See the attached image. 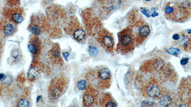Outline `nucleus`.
I'll use <instances>...</instances> for the list:
<instances>
[{
	"label": "nucleus",
	"mask_w": 191,
	"mask_h": 107,
	"mask_svg": "<svg viewBox=\"0 0 191 107\" xmlns=\"http://www.w3.org/2000/svg\"><path fill=\"white\" fill-rule=\"evenodd\" d=\"M73 35L75 39L78 42L83 41L86 37V32L81 28H77L73 32Z\"/></svg>",
	"instance_id": "nucleus-15"
},
{
	"label": "nucleus",
	"mask_w": 191,
	"mask_h": 107,
	"mask_svg": "<svg viewBox=\"0 0 191 107\" xmlns=\"http://www.w3.org/2000/svg\"><path fill=\"white\" fill-rule=\"evenodd\" d=\"M38 74V72L36 68H31L28 73V79L31 80H34L37 78Z\"/></svg>",
	"instance_id": "nucleus-20"
},
{
	"label": "nucleus",
	"mask_w": 191,
	"mask_h": 107,
	"mask_svg": "<svg viewBox=\"0 0 191 107\" xmlns=\"http://www.w3.org/2000/svg\"><path fill=\"white\" fill-rule=\"evenodd\" d=\"M90 81L95 87L100 90H105L110 88L111 82L112 75L107 68H98L92 72Z\"/></svg>",
	"instance_id": "nucleus-2"
},
{
	"label": "nucleus",
	"mask_w": 191,
	"mask_h": 107,
	"mask_svg": "<svg viewBox=\"0 0 191 107\" xmlns=\"http://www.w3.org/2000/svg\"><path fill=\"white\" fill-rule=\"evenodd\" d=\"M97 40L100 45L107 52L112 54L114 51V38L112 34L106 29H103L99 32Z\"/></svg>",
	"instance_id": "nucleus-5"
},
{
	"label": "nucleus",
	"mask_w": 191,
	"mask_h": 107,
	"mask_svg": "<svg viewBox=\"0 0 191 107\" xmlns=\"http://www.w3.org/2000/svg\"><path fill=\"white\" fill-rule=\"evenodd\" d=\"M14 31V24L11 23L7 24L3 28V33L6 36L11 35Z\"/></svg>",
	"instance_id": "nucleus-17"
},
{
	"label": "nucleus",
	"mask_w": 191,
	"mask_h": 107,
	"mask_svg": "<svg viewBox=\"0 0 191 107\" xmlns=\"http://www.w3.org/2000/svg\"><path fill=\"white\" fill-rule=\"evenodd\" d=\"M164 13L168 20L175 22H183L190 17V9L181 6L177 2L175 5L166 6Z\"/></svg>",
	"instance_id": "nucleus-3"
},
{
	"label": "nucleus",
	"mask_w": 191,
	"mask_h": 107,
	"mask_svg": "<svg viewBox=\"0 0 191 107\" xmlns=\"http://www.w3.org/2000/svg\"><path fill=\"white\" fill-rule=\"evenodd\" d=\"M6 79V76L3 73H0V81H3Z\"/></svg>",
	"instance_id": "nucleus-31"
},
{
	"label": "nucleus",
	"mask_w": 191,
	"mask_h": 107,
	"mask_svg": "<svg viewBox=\"0 0 191 107\" xmlns=\"http://www.w3.org/2000/svg\"><path fill=\"white\" fill-rule=\"evenodd\" d=\"M87 82L86 80L84 79H80L77 82L76 84V87L77 89H79L80 90L83 91L84 90H86L87 88Z\"/></svg>",
	"instance_id": "nucleus-22"
},
{
	"label": "nucleus",
	"mask_w": 191,
	"mask_h": 107,
	"mask_svg": "<svg viewBox=\"0 0 191 107\" xmlns=\"http://www.w3.org/2000/svg\"><path fill=\"white\" fill-rule=\"evenodd\" d=\"M83 97V105L85 107L97 106L99 93L94 87L88 86L86 88Z\"/></svg>",
	"instance_id": "nucleus-8"
},
{
	"label": "nucleus",
	"mask_w": 191,
	"mask_h": 107,
	"mask_svg": "<svg viewBox=\"0 0 191 107\" xmlns=\"http://www.w3.org/2000/svg\"><path fill=\"white\" fill-rule=\"evenodd\" d=\"M146 2H150L152 1V0H144Z\"/></svg>",
	"instance_id": "nucleus-35"
},
{
	"label": "nucleus",
	"mask_w": 191,
	"mask_h": 107,
	"mask_svg": "<svg viewBox=\"0 0 191 107\" xmlns=\"http://www.w3.org/2000/svg\"><path fill=\"white\" fill-rule=\"evenodd\" d=\"M158 15V13H156L155 12H154L153 13V14H151V16H152V17H156V16H157Z\"/></svg>",
	"instance_id": "nucleus-33"
},
{
	"label": "nucleus",
	"mask_w": 191,
	"mask_h": 107,
	"mask_svg": "<svg viewBox=\"0 0 191 107\" xmlns=\"http://www.w3.org/2000/svg\"><path fill=\"white\" fill-rule=\"evenodd\" d=\"M189 59L188 58H183L181 60L180 63L181 65H185L187 64L189 61Z\"/></svg>",
	"instance_id": "nucleus-29"
},
{
	"label": "nucleus",
	"mask_w": 191,
	"mask_h": 107,
	"mask_svg": "<svg viewBox=\"0 0 191 107\" xmlns=\"http://www.w3.org/2000/svg\"><path fill=\"white\" fill-rule=\"evenodd\" d=\"M135 26L136 28V31L135 33H134V37L136 45L138 46L142 44L149 36L150 33V28L148 24L142 20H139L136 23Z\"/></svg>",
	"instance_id": "nucleus-7"
},
{
	"label": "nucleus",
	"mask_w": 191,
	"mask_h": 107,
	"mask_svg": "<svg viewBox=\"0 0 191 107\" xmlns=\"http://www.w3.org/2000/svg\"><path fill=\"white\" fill-rule=\"evenodd\" d=\"M11 55L14 59L18 58L19 56V52L16 49L12 50L11 51Z\"/></svg>",
	"instance_id": "nucleus-27"
},
{
	"label": "nucleus",
	"mask_w": 191,
	"mask_h": 107,
	"mask_svg": "<svg viewBox=\"0 0 191 107\" xmlns=\"http://www.w3.org/2000/svg\"><path fill=\"white\" fill-rule=\"evenodd\" d=\"M165 65V63L161 59H154L148 61L141 67V71L151 72L154 71H162Z\"/></svg>",
	"instance_id": "nucleus-10"
},
{
	"label": "nucleus",
	"mask_w": 191,
	"mask_h": 107,
	"mask_svg": "<svg viewBox=\"0 0 191 107\" xmlns=\"http://www.w3.org/2000/svg\"><path fill=\"white\" fill-rule=\"evenodd\" d=\"M19 1H20V0H19Z\"/></svg>",
	"instance_id": "nucleus-36"
},
{
	"label": "nucleus",
	"mask_w": 191,
	"mask_h": 107,
	"mask_svg": "<svg viewBox=\"0 0 191 107\" xmlns=\"http://www.w3.org/2000/svg\"><path fill=\"white\" fill-rule=\"evenodd\" d=\"M163 74L165 77L171 81L177 80V75L176 72L174 71L173 68L171 65L166 64L164 65V67L162 68Z\"/></svg>",
	"instance_id": "nucleus-14"
},
{
	"label": "nucleus",
	"mask_w": 191,
	"mask_h": 107,
	"mask_svg": "<svg viewBox=\"0 0 191 107\" xmlns=\"http://www.w3.org/2000/svg\"><path fill=\"white\" fill-rule=\"evenodd\" d=\"M28 49L29 52L33 55L37 54L38 53L39 50V46L38 43L35 41L30 42L28 45Z\"/></svg>",
	"instance_id": "nucleus-16"
},
{
	"label": "nucleus",
	"mask_w": 191,
	"mask_h": 107,
	"mask_svg": "<svg viewBox=\"0 0 191 107\" xmlns=\"http://www.w3.org/2000/svg\"><path fill=\"white\" fill-rule=\"evenodd\" d=\"M16 106L19 107H30V102L27 99L25 98H21L17 103Z\"/></svg>",
	"instance_id": "nucleus-21"
},
{
	"label": "nucleus",
	"mask_w": 191,
	"mask_h": 107,
	"mask_svg": "<svg viewBox=\"0 0 191 107\" xmlns=\"http://www.w3.org/2000/svg\"><path fill=\"white\" fill-rule=\"evenodd\" d=\"M42 97V96H39L37 97V103H38L39 101H40V99H41V98Z\"/></svg>",
	"instance_id": "nucleus-34"
},
{
	"label": "nucleus",
	"mask_w": 191,
	"mask_h": 107,
	"mask_svg": "<svg viewBox=\"0 0 191 107\" xmlns=\"http://www.w3.org/2000/svg\"><path fill=\"white\" fill-rule=\"evenodd\" d=\"M88 51L92 56L96 57L99 54V50L96 46L94 45H90L88 47Z\"/></svg>",
	"instance_id": "nucleus-23"
},
{
	"label": "nucleus",
	"mask_w": 191,
	"mask_h": 107,
	"mask_svg": "<svg viewBox=\"0 0 191 107\" xmlns=\"http://www.w3.org/2000/svg\"><path fill=\"white\" fill-rule=\"evenodd\" d=\"M154 102L148 101H145L142 102V104H141V105L142 107H151V106H154Z\"/></svg>",
	"instance_id": "nucleus-26"
},
{
	"label": "nucleus",
	"mask_w": 191,
	"mask_h": 107,
	"mask_svg": "<svg viewBox=\"0 0 191 107\" xmlns=\"http://www.w3.org/2000/svg\"><path fill=\"white\" fill-rule=\"evenodd\" d=\"M63 79H57L52 81L49 89L50 96L53 100H57L63 94L65 88Z\"/></svg>",
	"instance_id": "nucleus-9"
},
{
	"label": "nucleus",
	"mask_w": 191,
	"mask_h": 107,
	"mask_svg": "<svg viewBox=\"0 0 191 107\" xmlns=\"http://www.w3.org/2000/svg\"><path fill=\"white\" fill-rule=\"evenodd\" d=\"M64 57V59L67 61H68V57H69V56L70 55V54L69 52H65V53H64L63 54Z\"/></svg>",
	"instance_id": "nucleus-32"
},
{
	"label": "nucleus",
	"mask_w": 191,
	"mask_h": 107,
	"mask_svg": "<svg viewBox=\"0 0 191 107\" xmlns=\"http://www.w3.org/2000/svg\"><path fill=\"white\" fill-rule=\"evenodd\" d=\"M11 19L14 23L17 24H21L24 20V18L18 13H14L11 15Z\"/></svg>",
	"instance_id": "nucleus-19"
},
{
	"label": "nucleus",
	"mask_w": 191,
	"mask_h": 107,
	"mask_svg": "<svg viewBox=\"0 0 191 107\" xmlns=\"http://www.w3.org/2000/svg\"><path fill=\"white\" fill-rule=\"evenodd\" d=\"M30 30H31V31L32 32L33 34L36 36H38L40 35L42 31L41 26L39 25L37 23V24H33V23L30 26Z\"/></svg>",
	"instance_id": "nucleus-18"
},
{
	"label": "nucleus",
	"mask_w": 191,
	"mask_h": 107,
	"mask_svg": "<svg viewBox=\"0 0 191 107\" xmlns=\"http://www.w3.org/2000/svg\"><path fill=\"white\" fill-rule=\"evenodd\" d=\"M163 88L156 79H152L142 88L143 96L147 98L158 99L162 93Z\"/></svg>",
	"instance_id": "nucleus-4"
},
{
	"label": "nucleus",
	"mask_w": 191,
	"mask_h": 107,
	"mask_svg": "<svg viewBox=\"0 0 191 107\" xmlns=\"http://www.w3.org/2000/svg\"><path fill=\"white\" fill-rule=\"evenodd\" d=\"M52 55L56 59H59L60 57V51L58 49H55L51 51Z\"/></svg>",
	"instance_id": "nucleus-25"
},
{
	"label": "nucleus",
	"mask_w": 191,
	"mask_h": 107,
	"mask_svg": "<svg viewBox=\"0 0 191 107\" xmlns=\"http://www.w3.org/2000/svg\"><path fill=\"white\" fill-rule=\"evenodd\" d=\"M99 102L102 107H117V103L110 93H104L99 100Z\"/></svg>",
	"instance_id": "nucleus-13"
},
{
	"label": "nucleus",
	"mask_w": 191,
	"mask_h": 107,
	"mask_svg": "<svg viewBox=\"0 0 191 107\" xmlns=\"http://www.w3.org/2000/svg\"><path fill=\"white\" fill-rule=\"evenodd\" d=\"M190 34L186 31L180 34V38L178 41H175V44L180 49L183 50L187 52H190L191 49V39Z\"/></svg>",
	"instance_id": "nucleus-12"
},
{
	"label": "nucleus",
	"mask_w": 191,
	"mask_h": 107,
	"mask_svg": "<svg viewBox=\"0 0 191 107\" xmlns=\"http://www.w3.org/2000/svg\"><path fill=\"white\" fill-rule=\"evenodd\" d=\"M158 103L162 107H170L175 104V97L174 95L163 88L162 93L158 98Z\"/></svg>",
	"instance_id": "nucleus-11"
},
{
	"label": "nucleus",
	"mask_w": 191,
	"mask_h": 107,
	"mask_svg": "<svg viewBox=\"0 0 191 107\" xmlns=\"http://www.w3.org/2000/svg\"><path fill=\"white\" fill-rule=\"evenodd\" d=\"M136 42L133 31L131 27L124 28L118 33L117 50L123 54L131 53L135 48Z\"/></svg>",
	"instance_id": "nucleus-1"
},
{
	"label": "nucleus",
	"mask_w": 191,
	"mask_h": 107,
	"mask_svg": "<svg viewBox=\"0 0 191 107\" xmlns=\"http://www.w3.org/2000/svg\"><path fill=\"white\" fill-rule=\"evenodd\" d=\"M167 52L170 54L173 55L174 56L178 55L180 54V49L178 48H170L168 49L167 50Z\"/></svg>",
	"instance_id": "nucleus-24"
},
{
	"label": "nucleus",
	"mask_w": 191,
	"mask_h": 107,
	"mask_svg": "<svg viewBox=\"0 0 191 107\" xmlns=\"http://www.w3.org/2000/svg\"><path fill=\"white\" fill-rule=\"evenodd\" d=\"M180 38V34L178 33H176L173 35V40L175 41H178Z\"/></svg>",
	"instance_id": "nucleus-30"
},
{
	"label": "nucleus",
	"mask_w": 191,
	"mask_h": 107,
	"mask_svg": "<svg viewBox=\"0 0 191 107\" xmlns=\"http://www.w3.org/2000/svg\"><path fill=\"white\" fill-rule=\"evenodd\" d=\"M191 78L183 79L178 87V94L181 101L185 106H191Z\"/></svg>",
	"instance_id": "nucleus-6"
},
{
	"label": "nucleus",
	"mask_w": 191,
	"mask_h": 107,
	"mask_svg": "<svg viewBox=\"0 0 191 107\" xmlns=\"http://www.w3.org/2000/svg\"><path fill=\"white\" fill-rule=\"evenodd\" d=\"M141 12L143 14L146 16L147 17H150V12L148 9L146 8L142 7L141 8Z\"/></svg>",
	"instance_id": "nucleus-28"
}]
</instances>
